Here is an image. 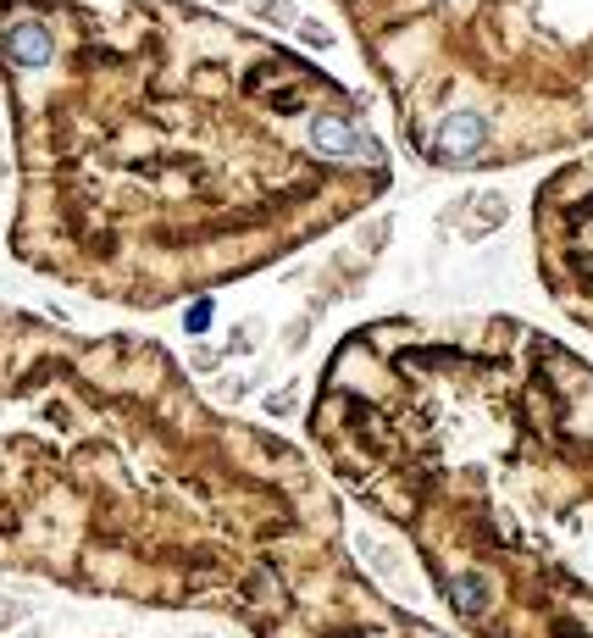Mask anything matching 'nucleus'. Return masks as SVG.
I'll return each mask as SVG.
<instances>
[{
    "label": "nucleus",
    "mask_w": 593,
    "mask_h": 638,
    "mask_svg": "<svg viewBox=\"0 0 593 638\" xmlns=\"http://www.w3.org/2000/svg\"><path fill=\"white\" fill-rule=\"evenodd\" d=\"M450 595H455V611L477 616V611L488 605V583H482V577H455V583H450Z\"/></svg>",
    "instance_id": "f257e3e1"
},
{
    "label": "nucleus",
    "mask_w": 593,
    "mask_h": 638,
    "mask_svg": "<svg viewBox=\"0 0 593 638\" xmlns=\"http://www.w3.org/2000/svg\"><path fill=\"white\" fill-rule=\"evenodd\" d=\"M183 328H189V333H206V328H211V301H201V306H189Z\"/></svg>",
    "instance_id": "f03ea898"
}]
</instances>
